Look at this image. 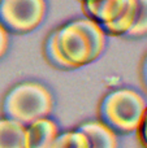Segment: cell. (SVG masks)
<instances>
[{"mask_svg":"<svg viewBox=\"0 0 147 148\" xmlns=\"http://www.w3.org/2000/svg\"><path fill=\"white\" fill-rule=\"evenodd\" d=\"M54 31L59 52L72 69L94 62L106 48V33L86 17L72 20Z\"/></svg>","mask_w":147,"mask_h":148,"instance_id":"obj_1","label":"cell"},{"mask_svg":"<svg viewBox=\"0 0 147 148\" xmlns=\"http://www.w3.org/2000/svg\"><path fill=\"white\" fill-rule=\"evenodd\" d=\"M54 109V97L39 82H22L9 90L3 100V113L27 126L41 118L48 117Z\"/></svg>","mask_w":147,"mask_h":148,"instance_id":"obj_2","label":"cell"},{"mask_svg":"<svg viewBox=\"0 0 147 148\" xmlns=\"http://www.w3.org/2000/svg\"><path fill=\"white\" fill-rule=\"evenodd\" d=\"M147 107L142 94L122 87L109 91L99 105V117L116 134H129L137 130Z\"/></svg>","mask_w":147,"mask_h":148,"instance_id":"obj_3","label":"cell"},{"mask_svg":"<svg viewBox=\"0 0 147 148\" xmlns=\"http://www.w3.org/2000/svg\"><path fill=\"white\" fill-rule=\"evenodd\" d=\"M46 12V0H0V23L8 33H31L43 22Z\"/></svg>","mask_w":147,"mask_h":148,"instance_id":"obj_4","label":"cell"},{"mask_svg":"<svg viewBox=\"0 0 147 148\" xmlns=\"http://www.w3.org/2000/svg\"><path fill=\"white\" fill-rule=\"evenodd\" d=\"M129 3L130 0H85L81 3V7L86 18L104 29L121 17Z\"/></svg>","mask_w":147,"mask_h":148,"instance_id":"obj_5","label":"cell"},{"mask_svg":"<svg viewBox=\"0 0 147 148\" xmlns=\"http://www.w3.org/2000/svg\"><path fill=\"white\" fill-rule=\"evenodd\" d=\"M59 134V125L52 118L36 120L25 127V148H52Z\"/></svg>","mask_w":147,"mask_h":148,"instance_id":"obj_6","label":"cell"},{"mask_svg":"<svg viewBox=\"0 0 147 148\" xmlns=\"http://www.w3.org/2000/svg\"><path fill=\"white\" fill-rule=\"evenodd\" d=\"M77 129L87 136L90 148H119L117 134L100 120L83 122Z\"/></svg>","mask_w":147,"mask_h":148,"instance_id":"obj_7","label":"cell"},{"mask_svg":"<svg viewBox=\"0 0 147 148\" xmlns=\"http://www.w3.org/2000/svg\"><path fill=\"white\" fill-rule=\"evenodd\" d=\"M25 125L10 118L0 120V148H25Z\"/></svg>","mask_w":147,"mask_h":148,"instance_id":"obj_8","label":"cell"},{"mask_svg":"<svg viewBox=\"0 0 147 148\" xmlns=\"http://www.w3.org/2000/svg\"><path fill=\"white\" fill-rule=\"evenodd\" d=\"M52 148H90L89 139L78 129L64 131L57 135Z\"/></svg>","mask_w":147,"mask_h":148,"instance_id":"obj_9","label":"cell"},{"mask_svg":"<svg viewBox=\"0 0 147 148\" xmlns=\"http://www.w3.org/2000/svg\"><path fill=\"white\" fill-rule=\"evenodd\" d=\"M44 56H46L47 61L49 62V65H52L54 68L64 69V70L72 69L69 66V64L63 59L61 53L59 52L56 39H55V31H52L48 35V38L46 39V42H44Z\"/></svg>","mask_w":147,"mask_h":148,"instance_id":"obj_10","label":"cell"},{"mask_svg":"<svg viewBox=\"0 0 147 148\" xmlns=\"http://www.w3.org/2000/svg\"><path fill=\"white\" fill-rule=\"evenodd\" d=\"M147 35V0H137V17L135 22L126 36L139 38Z\"/></svg>","mask_w":147,"mask_h":148,"instance_id":"obj_11","label":"cell"},{"mask_svg":"<svg viewBox=\"0 0 147 148\" xmlns=\"http://www.w3.org/2000/svg\"><path fill=\"white\" fill-rule=\"evenodd\" d=\"M137 135H138V140L142 148H147V107L142 114L139 123H138L137 127Z\"/></svg>","mask_w":147,"mask_h":148,"instance_id":"obj_12","label":"cell"},{"mask_svg":"<svg viewBox=\"0 0 147 148\" xmlns=\"http://www.w3.org/2000/svg\"><path fill=\"white\" fill-rule=\"evenodd\" d=\"M8 43H9V36H8V31L4 26L0 23V59L5 55L8 49Z\"/></svg>","mask_w":147,"mask_h":148,"instance_id":"obj_13","label":"cell"},{"mask_svg":"<svg viewBox=\"0 0 147 148\" xmlns=\"http://www.w3.org/2000/svg\"><path fill=\"white\" fill-rule=\"evenodd\" d=\"M141 75H142V82L143 86L147 90V55L145 56V60L142 62V69H141Z\"/></svg>","mask_w":147,"mask_h":148,"instance_id":"obj_14","label":"cell"},{"mask_svg":"<svg viewBox=\"0 0 147 148\" xmlns=\"http://www.w3.org/2000/svg\"><path fill=\"white\" fill-rule=\"evenodd\" d=\"M78 1H80V3H82V1H85V0H78Z\"/></svg>","mask_w":147,"mask_h":148,"instance_id":"obj_15","label":"cell"}]
</instances>
